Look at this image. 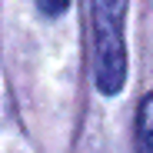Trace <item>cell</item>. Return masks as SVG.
Segmentation results:
<instances>
[{
  "instance_id": "obj_1",
  "label": "cell",
  "mask_w": 153,
  "mask_h": 153,
  "mask_svg": "<svg viewBox=\"0 0 153 153\" xmlns=\"http://www.w3.org/2000/svg\"><path fill=\"white\" fill-rule=\"evenodd\" d=\"M126 4L130 0H90L93 80L103 97L120 93L126 83Z\"/></svg>"
},
{
  "instance_id": "obj_2",
  "label": "cell",
  "mask_w": 153,
  "mask_h": 153,
  "mask_svg": "<svg viewBox=\"0 0 153 153\" xmlns=\"http://www.w3.org/2000/svg\"><path fill=\"white\" fill-rule=\"evenodd\" d=\"M137 153H153V90L137 107Z\"/></svg>"
},
{
  "instance_id": "obj_3",
  "label": "cell",
  "mask_w": 153,
  "mask_h": 153,
  "mask_svg": "<svg viewBox=\"0 0 153 153\" xmlns=\"http://www.w3.org/2000/svg\"><path fill=\"white\" fill-rule=\"evenodd\" d=\"M37 7H40L47 17H60V13L70 7V0H37Z\"/></svg>"
}]
</instances>
